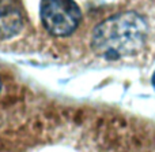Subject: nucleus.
Instances as JSON below:
<instances>
[{"label":"nucleus","instance_id":"obj_3","mask_svg":"<svg viewBox=\"0 0 155 152\" xmlns=\"http://www.w3.org/2000/svg\"><path fill=\"white\" fill-rule=\"evenodd\" d=\"M23 26V15L21 8L11 3L0 4V38H11L16 36Z\"/></svg>","mask_w":155,"mask_h":152},{"label":"nucleus","instance_id":"obj_1","mask_svg":"<svg viewBox=\"0 0 155 152\" xmlns=\"http://www.w3.org/2000/svg\"><path fill=\"white\" fill-rule=\"evenodd\" d=\"M148 25L142 15L125 11L106 18L91 34V48L97 56L120 60L136 56L147 44Z\"/></svg>","mask_w":155,"mask_h":152},{"label":"nucleus","instance_id":"obj_2","mask_svg":"<svg viewBox=\"0 0 155 152\" xmlns=\"http://www.w3.org/2000/svg\"><path fill=\"white\" fill-rule=\"evenodd\" d=\"M82 12L74 0H41V21L51 34L65 37L79 26Z\"/></svg>","mask_w":155,"mask_h":152},{"label":"nucleus","instance_id":"obj_4","mask_svg":"<svg viewBox=\"0 0 155 152\" xmlns=\"http://www.w3.org/2000/svg\"><path fill=\"white\" fill-rule=\"evenodd\" d=\"M153 85H154V88H155V73H154V76H153Z\"/></svg>","mask_w":155,"mask_h":152}]
</instances>
